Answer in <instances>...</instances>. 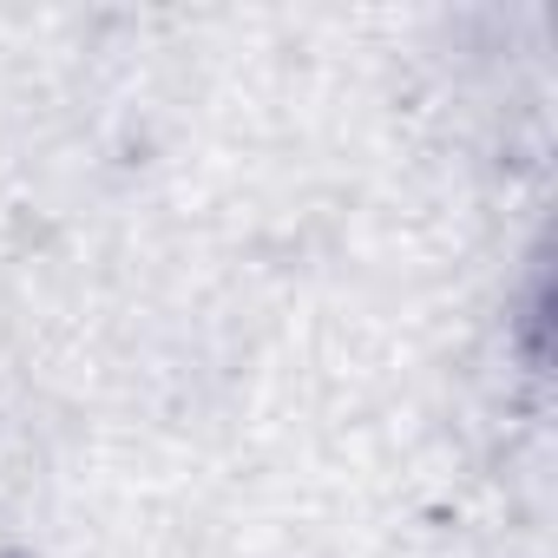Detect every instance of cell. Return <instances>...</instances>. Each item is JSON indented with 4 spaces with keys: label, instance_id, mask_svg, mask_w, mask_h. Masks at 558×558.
Here are the masks:
<instances>
[]
</instances>
